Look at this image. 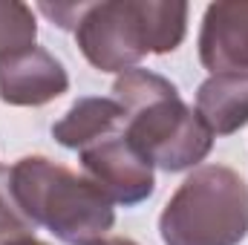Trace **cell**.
Segmentation results:
<instances>
[{"mask_svg": "<svg viewBox=\"0 0 248 245\" xmlns=\"http://www.w3.org/2000/svg\"><path fill=\"white\" fill-rule=\"evenodd\" d=\"M196 116L214 136H231L248 122V72L211 75L196 92Z\"/></svg>", "mask_w": 248, "mask_h": 245, "instance_id": "8", "label": "cell"}, {"mask_svg": "<svg viewBox=\"0 0 248 245\" xmlns=\"http://www.w3.org/2000/svg\"><path fill=\"white\" fill-rule=\"evenodd\" d=\"M81 153V165L87 179L98 184L113 202L119 205H139L153 193V165L141 159L133 144L122 136V130L87 144Z\"/></svg>", "mask_w": 248, "mask_h": 245, "instance_id": "5", "label": "cell"}, {"mask_svg": "<svg viewBox=\"0 0 248 245\" xmlns=\"http://www.w3.org/2000/svg\"><path fill=\"white\" fill-rule=\"evenodd\" d=\"M90 245H139V243H133L127 237H101V240H95V243H90Z\"/></svg>", "mask_w": 248, "mask_h": 245, "instance_id": "12", "label": "cell"}, {"mask_svg": "<svg viewBox=\"0 0 248 245\" xmlns=\"http://www.w3.org/2000/svg\"><path fill=\"white\" fill-rule=\"evenodd\" d=\"M187 26V6L170 0H104L84 3L75 41L101 72H127L144 55L173 52Z\"/></svg>", "mask_w": 248, "mask_h": 245, "instance_id": "3", "label": "cell"}, {"mask_svg": "<svg viewBox=\"0 0 248 245\" xmlns=\"http://www.w3.org/2000/svg\"><path fill=\"white\" fill-rule=\"evenodd\" d=\"M165 245H240L248 234V184L225 165L193 170L159 216Z\"/></svg>", "mask_w": 248, "mask_h": 245, "instance_id": "4", "label": "cell"}, {"mask_svg": "<svg viewBox=\"0 0 248 245\" xmlns=\"http://www.w3.org/2000/svg\"><path fill=\"white\" fill-rule=\"evenodd\" d=\"M32 234H35V222L17 208V202L12 199L6 182L0 179V245L20 243Z\"/></svg>", "mask_w": 248, "mask_h": 245, "instance_id": "11", "label": "cell"}, {"mask_svg": "<svg viewBox=\"0 0 248 245\" xmlns=\"http://www.w3.org/2000/svg\"><path fill=\"white\" fill-rule=\"evenodd\" d=\"M38 23L26 3L0 0V63L35 46Z\"/></svg>", "mask_w": 248, "mask_h": 245, "instance_id": "10", "label": "cell"}, {"mask_svg": "<svg viewBox=\"0 0 248 245\" xmlns=\"http://www.w3.org/2000/svg\"><path fill=\"white\" fill-rule=\"evenodd\" d=\"M12 245H46V243H41V240H35V237H26V240H20V243H12Z\"/></svg>", "mask_w": 248, "mask_h": 245, "instance_id": "13", "label": "cell"}, {"mask_svg": "<svg viewBox=\"0 0 248 245\" xmlns=\"http://www.w3.org/2000/svg\"><path fill=\"white\" fill-rule=\"evenodd\" d=\"M122 122L124 110L116 98H81L52 127V136L69 150H84L87 144L122 130Z\"/></svg>", "mask_w": 248, "mask_h": 245, "instance_id": "9", "label": "cell"}, {"mask_svg": "<svg viewBox=\"0 0 248 245\" xmlns=\"http://www.w3.org/2000/svg\"><path fill=\"white\" fill-rule=\"evenodd\" d=\"M69 78L55 55L32 46L0 63V98L12 107H41L66 92Z\"/></svg>", "mask_w": 248, "mask_h": 245, "instance_id": "7", "label": "cell"}, {"mask_svg": "<svg viewBox=\"0 0 248 245\" xmlns=\"http://www.w3.org/2000/svg\"><path fill=\"white\" fill-rule=\"evenodd\" d=\"M17 208L66 245H90L116 222L113 199L87 176L72 173L44 156H26L3 170Z\"/></svg>", "mask_w": 248, "mask_h": 245, "instance_id": "2", "label": "cell"}, {"mask_svg": "<svg viewBox=\"0 0 248 245\" xmlns=\"http://www.w3.org/2000/svg\"><path fill=\"white\" fill-rule=\"evenodd\" d=\"M199 61L214 75L248 72V0H222L205 9Z\"/></svg>", "mask_w": 248, "mask_h": 245, "instance_id": "6", "label": "cell"}, {"mask_svg": "<svg viewBox=\"0 0 248 245\" xmlns=\"http://www.w3.org/2000/svg\"><path fill=\"white\" fill-rule=\"evenodd\" d=\"M113 98L124 110L122 136L150 165L176 173L211 153L214 133L168 78L139 66L127 69L113 84Z\"/></svg>", "mask_w": 248, "mask_h": 245, "instance_id": "1", "label": "cell"}]
</instances>
